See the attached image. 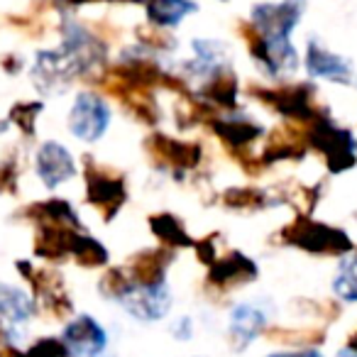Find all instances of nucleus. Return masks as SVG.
Instances as JSON below:
<instances>
[{
	"instance_id": "1",
	"label": "nucleus",
	"mask_w": 357,
	"mask_h": 357,
	"mask_svg": "<svg viewBox=\"0 0 357 357\" xmlns=\"http://www.w3.org/2000/svg\"><path fill=\"white\" fill-rule=\"evenodd\" d=\"M248 98H252L255 103H259L262 108H267L272 115H277L282 123L296 125V128L306 130L311 123H316L318 118L331 113L328 105H323L318 100V89L313 81H277V84H250L245 89Z\"/></svg>"
},
{
	"instance_id": "2",
	"label": "nucleus",
	"mask_w": 357,
	"mask_h": 357,
	"mask_svg": "<svg viewBox=\"0 0 357 357\" xmlns=\"http://www.w3.org/2000/svg\"><path fill=\"white\" fill-rule=\"evenodd\" d=\"M277 243L284 248L298 250L311 257H333L340 259L355 252L357 243L352 235L340 225L326 223V220L313 218L311 213H296L291 220L277 230Z\"/></svg>"
},
{
	"instance_id": "3",
	"label": "nucleus",
	"mask_w": 357,
	"mask_h": 357,
	"mask_svg": "<svg viewBox=\"0 0 357 357\" xmlns=\"http://www.w3.org/2000/svg\"><path fill=\"white\" fill-rule=\"evenodd\" d=\"M238 35L245 45L250 61L259 71L264 81L277 84V81H291L301 69V52L291 40H277V37H264L243 20L238 25Z\"/></svg>"
},
{
	"instance_id": "4",
	"label": "nucleus",
	"mask_w": 357,
	"mask_h": 357,
	"mask_svg": "<svg viewBox=\"0 0 357 357\" xmlns=\"http://www.w3.org/2000/svg\"><path fill=\"white\" fill-rule=\"evenodd\" d=\"M81 181H84L86 206H91L103 223H113L130 199L125 174L98 162L91 154H84L81 157Z\"/></svg>"
},
{
	"instance_id": "5",
	"label": "nucleus",
	"mask_w": 357,
	"mask_h": 357,
	"mask_svg": "<svg viewBox=\"0 0 357 357\" xmlns=\"http://www.w3.org/2000/svg\"><path fill=\"white\" fill-rule=\"evenodd\" d=\"M142 149L152 167L164 172L174 181H186L189 176H199L206 164V147L201 139L174 137L169 132H149L142 139Z\"/></svg>"
},
{
	"instance_id": "6",
	"label": "nucleus",
	"mask_w": 357,
	"mask_h": 357,
	"mask_svg": "<svg viewBox=\"0 0 357 357\" xmlns=\"http://www.w3.org/2000/svg\"><path fill=\"white\" fill-rule=\"evenodd\" d=\"M306 139L311 152L321 157L331 176L350 172L357 167V137L350 128L340 125L331 113L318 118L306 128Z\"/></svg>"
},
{
	"instance_id": "7",
	"label": "nucleus",
	"mask_w": 357,
	"mask_h": 357,
	"mask_svg": "<svg viewBox=\"0 0 357 357\" xmlns=\"http://www.w3.org/2000/svg\"><path fill=\"white\" fill-rule=\"evenodd\" d=\"M110 123H113L110 100L96 86L81 89L74 96L69 113H66V130L71 137L84 144H96L108 135Z\"/></svg>"
},
{
	"instance_id": "8",
	"label": "nucleus",
	"mask_w": 357,
	"mask_h": 357,
	"mask_svg": "<svg viewBox=\"0 0 357 357\" xmlns=\"http://www.w3.org/2000/svg\"><path fill=\"white\" fill-rule=\"evenodd\" d=\"M259 279V264L243 250H225L213 264L206 267L204 291L211 298H223Z\"/></svg>"
},
{
	"instance_id": "9",
	"label": "nucleus",
	"mask_w": 357,
	"mask_h": 357,
	"mask_svg": "<svg viewBox=\"0 0 357 357\" xmlns=\"http://www.w3.org/2000/svg\"><path fill=\"white\" fill-rule=\"evenodd\" d=\"M206 128L213 132V137H218L225 152L235 159L255 152V147L262 144L264 135H267V128L255 115L245 113L243 108L233 110V113H218Z\"/></svg>"
},
{
	"instance_id": "10",
	"label": "nucleus",
	"mask_w": 357,
	"mask_h": 357,
	"mask_svg": "<svg viewBox=\"0 0 357 357\" xmlns=\"http://www.w3.org/2000/svg\"><path fill=\"white\" fill-rule=\"evenodd\" d=\"M32 172L47 191H56L79 176L76 154L59 139H42L32 152Z\"/></svg>"
},
{
	"instance_id": "11",
	"label": "nucleus",
	"mask_w": 357,
	"mask_h": 357,
	"mask_svg": "<svg viewBox=\"0 0 357 357\" xmlns=\"http://www.w3.org/2000/svg\"><path fill=\"white\" fill-rule=\"evenodd\" d=\"M30 79L32 86L42 93V98L59 96L69 91L76 81H81V74L71 59L59 50V47H42L35 52L30 64Z\"/></svg>"
},
{
	"instance_id": "12",
	"label": "nucleus",
	"mask_w": 357,
	"mask_h": 357,
	"mask_svg": "<svg viewBox=\"0 0 357 357\" xmlns=\"http://www.w3.org/2000/svg\"><path fill=\"white\" fill-rule=\"evenodd\" d=\"M301 69L306 71L308 81H326L333 86H357V71L350 59L337 54L335 50L323 45L318 37H308L301 54Z\"/></svg>"
},
{
	"instance_id": "13",
	"label": "nucleus",
	"mask_w": 357,
	"mask_h": 357,
	"mask_svg": "<svg viewBox=\"0 0 357 357\" xmlns=\"http://www.w3.org/2000/svg\"><path fill=\"white\" fill-rule=\"evenodd\" d=\"M308 0H262L250 8L248 22L264 37L291 40L306 15Z\"/></svg>"
},
{
	"instance_id": "14",
	"label": "nucleus",
	"mask_w": 357,
	"mask_h": 357,
	"mask_svg": "<svg viewBox=\"0 0 357 357\" xmlns=\"http://www.w3.org/2000/svg\"><path fill=\"white\" fill-rule=\"evenodd\" d=\"M40 316L35 296L27 287L0 282V326L6 328V337L15 342L25 340V328Z\"/></svg>"
},
{
	"instance_id": "15",
	"label": "nucleus",
	"mask_w": 357,
	"mask_h": 357,
	"mask_svg": "<svg viewBox=\"0 0 357 357\" xmlns=\"http://www.w3.org/2000/svg\"><path fill=\"white\" fill-rule=\"evenodd\" d=\"M269 328V313L257 301L233 303L225 328V342L233 352H245L259 340Z\"/></svg>"
},
{
	"instance_id": "16",
	"label": "nucleus",
	"mask_w": 357,
	"mask_h": 357,
	"mask_svg": "<svg viewBox=\"0 0 357 357\" xmlns=\"http://www.w3.org/2000/svg\"><path fill=\"white\" fill-rule=\"evenodd\" d=\"M257 154L269 169L279 167V164L303 162V159L311 154V147H308V139H306V130L296 128V125H289V123H282L279 128L267 130Z\"/></svg>"
},
{
	"instance_id": "17",
	"label": "nucleus",
	"mask_w": 357,
	"mask_h": 357,
	"mask_svg": "<svg viewBox=\"0 0 357 357\" xmlns=\"http://www.w3.org/2000/svg\"><path fill=\"white\" fill-rule=\"evenodd\" d=\"M59 337L66 342L74 357H100L108 350V331L93 313H74L61 323Z\"/></svg>"
},
{
	"instance_id": "18",
	"label": "nucleus",
	"mask_w": 357,
	"mask_h": 357,
	"mask_svg": "<svg viewBox=\"0 0 357 357\" xmlns=\"http://www.w3.org/2000/svg\"><path fill=\"white\" fill-rule=\"evenodd\" d=\"M130 318L139 323H159L172 313L174 308V291L169 282L152 284V287H139L135 284L132 291L118 303Z\"/></svg>"
},
{
	"instance_id": "19",
	"label": "nucleus",
	"mask_w": 357,
	"mask_h": 357,
	"mask_svg": "<svg viewBox=\"0 0 357 357\" xmlns=\"http://www.w3.org/2000/svg\"><path fill=\"white\" fill-rule=\"evenodd\" d=\"M218 204L220 208L230 211V213L255 215V213L279 208V206H284V201L279 189H267V186H257V184H240V186H228V189L220 191Z\"/></svg>"
},
{
	"instance_id": "20",
	"label": "nucleus",
	"mask_w": 357,
	"mask_h": 357,
	"mask_svg": "<svg viewBox=\"0 0 357 357\" xmlns=\"http://www.w3.org/2000/svg\"><path fill=\"white\" fill-rule=\"evenodd\" d=\"M79 230L66 228V225H35V238H32V257L42 264L56 267L71 259V245Z\"/></svg>"
},
{
	"instance_id": "21",
	"label": "nucleus",
	"mask_w": 357,
	"mask_h": 357,
	"mask_svg": "<svg viewBox=\"0 0 357 357\" xmlns=\"http://www.w3.org/2000/svg\"><path fill=\"white\" fill-rule=\"evenodd\" d=\"M174 259H176L174 250L154 245V248H144V250H139V252L130 255V259L125 262V269L130 272L135 284H139V287H152V284L167 282Z\"/></svg>"
},
{
	"instance_id": "22",
	"label": "nucleus",
	"mask_w": 357,
	"mask_h": 357,
	"mask_svg": "<svg viewBox=\"0 0 357 357\" xmlns=\"http://www.w3.org/2000/svg\"><path fill=\"white\" fill-rule=\"evenodd\" d=\"M196 98L204 100L218 113H233L240 110V76L233 66L215 71L211 79H206L201 86L194 89Z\"/></svg>"
},
{
	"instance_id": "23",
	"label": "nucleus",
	"mask_w": 357,
	"mask_h": 357,
	"mask_svg": "<svg viewBox=\"0 0 357 357\" xmlns=\"http://www.w3.org/2000/svg\"><path fill=\"white\" fill-rule=\"evenodd\" d=\"M22 220L30 225H66V228L84 230L81 215L76 211V206L64 196H50V199H40L27 204L20 211Z\"/></svg>"
},
{
	"instance_id": "24",
	"label": "nucleus",
	"mask_w": 357,
	"mask_h": 357,
	"mask_svg": "<svg viewBox=\"0 0 357 357\" xmlns=\"http://www.w3.org/2000/svg\"><path fill=\"white\" fill-rule=\"evenodd\" d=\"M147 228L149 235L157 240V245L174 250V252H178V250H194L196 245V238L186 228L184 218L176 213H169V211H159V213L149 215Z\"/></svg>"
},
{
	"instance_id": "25",
	"label": "nucleus",
	"mask_w": 357,
	"mask_h": 357,
	"mask_svg": "<svg viewBox=\"0 0 357 357\" xmlns=\"http://www.w3.org/2000/svg\"><path fill=\"white\" fill-rule=\"evenodd\" d=\"M142 10L147 25L174 32L199 13V3L196 0H142Z\"/></svg>"
},
{
	"instance_id": "26",
	"label": "nucleus",
	"mask_w": 357,
	"mask_h": 357,
	"mask_svg": "<svg viewBox=\"0 0 357 357\" xmlns=\"http://www.w3.org/2000/svg\"><path fill=\"white\" fill-rule=\"evenodd\" d=\"M71 262L84 269H105L110 264V252L98 238L86 230H79L71 245Z\"/></svg>"
},
{
	"instance_id": "27",
	"label": "nucleus",
	"mask_w": 357,
	"mask_h": 357,
	"mask_svg": "<svg viewBox=\"0 0 357 357\" xmlns=\"http://www.w3.org/2000/svg\"><path fill=\"white\" fill-rule=\"evenodd\" d=\"M45 100L42 98H30V100H15L8 110L6 120L10 123L13 130L20 132L22 139L32 142L37 139V125H40V115L45 113Z\"/></svg>"
},
{
	"instance_id": "28",
	"label": "nucleus",
	"mask_w": 357,
	"mask_h": 357,
	"mask_svg": "<svg viewBox=\"0 0 357 357\" xmlns=\"http://www.w3.org/2000/svg\"><path fill=\"white\" fill-rule=\"evenodd\" d=\"M333 298L340 303H357V252L340 257L331 279Z\"/></svg>"
},
{
	"instance_id": "29",
	"label": "nucleus",
	"mask_w": 357,
	"mask_h": 357,
	"mask_svg": "<svg viewBox=\"0 0 357 357\" xmlns=\"http://www.w3.org/2000/svg\"><path fill=\"white\" fill-rule=\"evenodd\" d=\"M135 282L130 277V272L125 269V264H113V267H105L100 272L98 282H96V289H98L100 298L103 301H113V303H120L130 291H132Z\"/></svg>"
},
{
	"instance_id": "30",
	"label": "nucleus",
	"mask_w": 357,
	"mask_h": 357,
	"mask_svg": "<svg viewBox=\"0 0 357 357\" xmlns=\"http://www.w3.org/2000/svg\"><path fill=\"white\" fill-rule=\"evenodd\" d=\"M22 178V164H20V152L17 147H13L6 157L0 159V196H17Z\"/></svg>"
},
{
	"instance_id": "31",
	"label": "nucleus",
	"mask_w": 357,
	"mask_h": 357,
	"mask_svg": "<svg viewBox=\"0 0 357 357\" xmlns=\"http://www.w3.org/2000/svg\"><path fill=\"white\" fill-rule=\"evenodd\" d=\"M22 357H74L59 335H42L22 345Z\"/></svg>"
},
{
	"instance_id": "32",
	"label": "nucleus",
	"mask_w": 357,
	"mask_h": 357,
	"mask_svg": "<svg viewBox=\"0 0 357 357\" xmlns=\"http://www.w3.org/2000/svg\"><path fill=\"white\" fill-rule=\"evenodd\" d=\"M218 235H206V238H199L194 245V252H196V259H199L204 267L213 264L215 259L220 257V248H218Z\"/></svg>"
},
{
	"instance_id": "33",
	"label": "nucleus",
	"mask_w": 357,
	"mask_h": 357,
	"mask_svg": "<svg viewBox=\"0 0 357 357\" xmlns=\"http://www.w3.org/2000/svg\"><path fill=\"white\" fill-rule=\"evenodd\" d=\"M196 335V321L191 316H176L172 323V337L174 340L189 342Z\"/></svg>"
},
{
	"instance_id": "34",
	"label": "nucleus",
	"mask_w": 357,
	"mask_h": 357,
	"mask_svg": "<svg viewBox=\"0 0 357 357\" xmlns=\"http://www.w3.org/2000/svg\"><path fill=\"white\" fill-rule=\"evenodd\" d=\"M0 69L6 71V74H10V76L22 74V71L27 69L25 54H20V52H8V54H3V56H0Z\"/></svg>"
},
{
	"instance_id": "35",
	"label": "nucleus",
	"mask_w": 357,
	"mask_h": 357,
	"mask_svg": "<svg viewBox=\"0 0 357 357\" xmlns=\"http://www.w3.org/2000/svg\"><path fill=\"white\" fill-rule=\"evenodd\" d=\"M264 357H323L321 347H306V350H282V352H269Z\"/></svg>"
},
{
	"instance_id": "36",
	"label": "nucleus",
	"mask_w": 357,
	"mask_h": 357,
	"mask_svg": "<svg viewBox=\"0 0 357 357\" xmlns=\"http://www.w3.org/2000/svg\"><path fill=\"white\" fill-rule=\"evenodd\" d=\"M345 347H347V350H352V352H357V331H352L350 335H347Z\"/></svg>"
},
{
	"instance_id": "37",
	"label": "nucleus",
	"mask_w": 357,
	"mask_h": 357,
	"mask_svg": "<svg viewBox=\"0 0 357 357\" xmlns=\"http://www.w3.org/2000/svg\"><path fill=\"white\" fill-rule=\"evenodd\" d=\"M3 335H6V328H3V326H0V337H3Z\"/></svg>"
},
{
	"instance_id": "38",
	"label": "nucleus",
	"mask_w": 357,
	"mask_h": 357,
	"mask_svg": "<svg viewBox=\"0 0 357 357\" xmlns=\"http://www.w3.org/2000/svg\"><path fill=\"white\" fill-rule=\"evenodd\" d=\"M100 357H110V355H100Z\"/></svg>"
},
{
	"instance_id": "39",
	"label": "nucleus",
	"mask_w": 357,
	"mask_h": 357,
	"mask_svg": "<svg viewBox=\"0 0 357 357\" xmlns=\"http://www.w3.org/2000/svg\"><path fill=\"white\" fill-rule=\"evenodd\" d=\"M355 252H357V248H355Z\"/></svg>"
}]
</instances>
